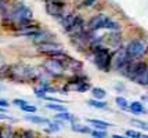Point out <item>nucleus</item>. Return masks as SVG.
I'll return each mask as SVG.
<instances>
[{
	"label": "nucleus",
	"instance_id": "nucleus-19",
	"mask_svg": "<svg viewBox=\"0 0 148 138\" xmlns=\"http://www.w3.org/2000/svg\"><path fill=\"white\" fill-rule=\"evenodd\" d=\"M91 91V95H93V98H97V99H104L107 97V91L101 88V87H91L90 88Z\"/></svg>",
	"mask_w": 148,
	"mask_h": 138
},
{
	"label": "nucleus",
	"instance_id": "nucleus-37",
	"mask_svg": "<svg viewBox=\"0 0 148 138\" xmlns=\"http://www.w3.org/2000/svg\"><path fill=\"white\" fill-rule=\"evenodd\" d=\"M4 90H6V87H4V86L0 83V91H4Z\"/></svg>",
	"mask_w": 148,
	"mask_h": 138
},
{
	"label": "nucleus",
	"instance_id": "nucleus-17",
	"mask_svg": "<svg viewBox=\"0 0 148 138\" xmlns=\"http://www.w3.org/2000/svg\"><path fill=\"white\" fill-rule=\"evenodd\" d=\"M56 119H61V120H64V122H69V123L76 122V116H75V115H72V113H69V112H66V111L57 112Z\"/></svg>",
	"mask_w": 148,
	"mask_h": 138
},
{
	"label": "nucleus",
	"instance_id": "nucleus-3",
	"mask_svg": "<svg viewBox=\"0 0 148 138\" xmlns=\"http://www.w3.org/2000/svg\"><path fill=\"white\" fill-rule=\"evenodd\" d=\"M126 50H127L130 59L133 61L143 59L148 53V41L145 39H133L127 43Z\"/></svg>",
	"mask_w": 148,
	"mask_h": 138
},
{
	"label": "nucleus",
	"instance_id": "nucleus-22",
	"mask_svg": "<svg viewBox=\"0 0 148 138\" xmlns=\"http://www.w3.org/2000/svg\"><path fill=\"white\" fill-rule=\"evenodd\" d=\"M71 90H75L77 92H84V91H87V90H90V86H89L87 80H86V82H82V83H77V84L72 86Z\"/></svg>",
	"mask_w": 148,
	"mask_h": 138
},
{
	"label": "nucleus",
	"instance_id": "nucleus-12",
	"mask_svg": "<svg viewBox=\"0 0 148 138\" xmlns=\"http://www.w3.org/2000/svg\"><path fill=\"white\" fill-rule=\"evenodd\" d=\"M25 120L31 122L33 124H39V126H45V124H49L50 120L47 118H43V116H36L35 113H28L25 116Z\"/></svg>",
	"mask_w": 148,
	"mask_h": 138
},
{
	"label": "nucleus",
	"instance_id": "nucleus-27",
	"mask_svg": "<svg viewBox=\"0 0 148 138\" xmlns=\"http://www.w3.org/2000/svg\"><path fill=\"white\" fill-rule=\"evenodd\" d=\"M8 68H10V66H7L6 62L0 58V76H3V75H4V76H8Z\"/></svg>",
	"mask_w": 148,
	"mask_h": 138
},
{
	"label": "nucleus",
	"instance_id": "nucleus-13",
	"mask_svg": "<svg viewBox=\"0 0 148 138\" xmlns=\"http://www.w3.org/2000/svg\"><path fill=\"white\" fill-rule=\"evenodd\" d=\"M87 105L91 106V108H96V109H100V111L108 109V102L104 101V99H97V98L89 99V101H87Z\"/></svg>",
	"mask_w": 148,
	"mask_h": 138
},
{
	"label": "nucleus",
	"instance_id": "nucleus-31",
	"mask_svg": "<svg viewBox=\"0 0 148 138\" xmlns=\"http://www.w3.org/2000/svg\"><path fill=\"white\" fill-rule=\"evenodd\" d=\"M97 3V0H83V7H93Z\"/></svg>",
	"mask_w": 148,
	"mask_h": 138
},
{
	"label": "nucleus",
	"instance_id": "nucleus-14",
	"mask_svg": "<svg viewBox=\"0 0 148 138\" xmlns=\"http://www.w3.org/2000/svg\"><path fill=\"white\" fill-rule=\"evenodd\" d=\"M129 111L134 115H143V113H147V109L143 102H138V101H134L129 105Z\"/></svg>",
	"mask_w": 148,
	"mask_h": 138
},
{
	"label": "nucleus",
	"instance_id": "nucleus-23",
	"mask_svg": "<svg viewBox=\"0 0 148 138\" xmlns=\"http://www.w3.org/2000/svg\"><path fill=\"white\" fill-rule=\"evenodd\" d=\"M121 24L118 22V21H114V20H110L108 21V24H107V31H121Z\"/></svg>",
	"mask_w": 148,
	"mask_h": 138
},
{
	"label": "nucleus",
	"instance_id": "nucleus-10",
	"mask_svg": "<svg viewBox=\"0 0 148 138\" xmlns=\"http://www.w3.org/2000/svg\"><path fill=\"white\" fill-rule=\"evenodd\" d=\"M110 20L111 18L108 17V15H105V14H98V15L93 17V18L89 21L87 28H89V31H91V32L103 31V29L107 28V24H108V21Z\"/></svg>",
	"mask_w": 148,
	"mask_h": 138
},
{
	"label": "nucleus",
	"instance_id": "nucleus-29",
	"mask_svg": "<svg viewBox=\"0 0 148 138\" xmlns=\"http://www.w3.org/2000/svg\"><path fill=\"white\" fill-rule=\"evenodd\" d=\"M46 94H47V91H46L45 88L40 86L39 88H35V95L38 97V98H42V99H45L46 98Z\"/></svg>",
	"mask_w": 148,
	"mask_h": 138
},
{
	"label": "nucleus",
	"instance_id": "nucleus-16",
	"mask_svg": "<svg viewBox=\"0 0 148 138\" xmlns=\"http://www.w3.org/2000/svg\"><path fill=\"white\" fill-rule=\"evenodd\" d=\"M86 122L91 124L94 128H101V130H107L108 127H111V123L108 122H104V120H98V119H86Z\"/></svg>",
	"mask_w": 148,
	"mask_h": 138
},
{
	"label": "nucleus",
	"instance_id": "nucleus-20",
	"mask_svg": "<svg viewBox=\"0 0 148 138\" xmlns=\"http://www.w3.org/2000/svg\"><path fill=\"white\" fill-rule=\"evenodd\" d=\"M46 108H47V109H50V111H54V112L66 111V108H65L64 105H61V102H53V101H47Z\"/></svg>",
	"mask_w": 148,
	"mask_h": 138
},
{
	"label": "nucleus",
	"instance_id": "nucleus-5",
	"mask_svg": "<svg viewBox=\"0 0 148 138\" xmlns=\"http://www.w3.org/2000/svg\"><path fill=\"white\" fill-rule=\"evenodd\" d=\"M130 61H133V59H130L129 54H127V50H126V47H118L115 51L112 53V61H111V69L112 71H116V72H121L125 66L129 64Z\"/></svg>",
	"mask_w": 148,
	"mask_h": 138
},
{
	"label": "nucleus",
	"instance_id": "nucleus-33",
	"mask_svg": "<svg viewBox=\"0 0 148 138\" xmlns=\"http://www.w3.org/2000/svg\"><path fill=\"white\" fill-rule=\"evenodd\" d=\"M0 120H13L8 115H6L4 112H0Z\"/></svg>",
	"mask_w": 148,
	"mask_h": 138
},
{
	"label": "nucleus",
	"instance_id": "nucleus-24",
	"mask_svg": "<svg viewBox=\"0 0 148 138\" xmlns=\"http://www.w3.org/2000/svg\"><path fill=\"white\" fill-rule=\"evenodd\" d=\"M90 135L97 137V138H105V137H108V133L105 131V130H101V128H96V130H91Z\"/></svg>",
	"mask_w": 148,
	"mask_h": 138
},
{
	"label": "nucleus",
	"instance_id": "nucleus-1",
	"mask_svg": "<svg viewBox=\"0 0 148 138\" xmlns=\"http://www.w3.org/2000/svg\"><path fill=\"white\" fill-rule=\"evenodd\" d=\"M39 76V71L28 64H14L8 68V76L11 80L17 83H26V82H36Z\"/></svg>",
	"mask_w": 148,
	"mask_h": 138
},
{
	"label": "nucleus",
	"instance_id": "nucleus-2",
	"mask_svg": "<svg viewBox=\"0 0 148 138\" xmlns=\"http://www.w3.org/2000/svg\"><path fill=\"white\" fill-rule=\"evenodd\" d=\"M93 54V62L94 65L101 71V72L110 73L111 69V61H112V51L110 50V47H105L104 44L93 47L90 50Z\"/></svg>",
	"mask_w": 148,
	"mask_h": 138
},
{
	"label": "nucleus",
	"instance_id": "nucleus-25",
	"mask_svg": "<svg viewBox=\"0 0 148 138\" xmlns=\"http://www.w3.org/2000/svg\"><path fill=\"white\" fill-rule=\"evenodd\" d=\"M14 134V130L11 127H1L0 128V137H13Z\"/></svg>",
	"mask_w": 148,
	"mask_h": 138
},
{
	"label": "nucleus",
	"instance_id": "nucleus-18",
	"mask_svg": "<svg viewBox=\"0 0 148 138\" xmlns=\"http://www.w3.org/2000/svg\"><path fill=\"white\" fill-rule=\"evenodd\" d=\"M71 128L75 133H80V134H90V133H91V130H90V127H89V126H86V124H77L76 122L71 123Z\"/></svg>",
	"mask_w": 148,
	"mask_h": 138
},
{
	"label": "nucleus",
	"instance_id": "nucleus-6",
	"mask_svg": "<svg viewBox=\"0 0 148 138\" xmlns=\"http://www.w3.org/2000/svg\"><path fill=\"white\" fill-rule=\"evenodd\" d=\"M43 71L53 77H61L65 75V72H68L62 62L56 57H47V59L43 62Z\"/></svg>",
	"mask_w": 148,
	"mask_h": 138
},
{
	"label": "nucleus",
	"instance_id": "nucleus-15",
	"mask_svg": "<svg viewBox=\"0 0 148 138\" xmlns=\"http://www.w3.org/2000/svg\"><path fill=\"white\" fill-rule=\"evenodd\" d=\"M47 126H49V128L45 130L46 133H57V131H60V130H62V127H64V120H61V119H57V120H54V122L50 120V123Z\"/></svg>",
	"mask_w": 148,
	"mask_h": 138
},
{
	"label": "nucleus",
	"instance_id": "nucleus-8",
	"mask_svg": "<svg viewBox=\"0 0 148 138\" xmlns=\"http://www.w3.org/2000/svg\"><path fill=\"white\" fill-rule=\"evenodd\" d=\"M54 57L62 62V65L66 68V71H71V72H73V73H79V72H82V69H83V64H82L80 61L69 57L68 54H65V51L64 53L57 54V55H54Z\"/></svg>",
	"mask_w": 148,
	"mask_h": 138
},
{
	"label": "nucleus",
	"instance_id": "nucleus-7",
	"mask_svg": "<svg viewBox=\"0 0 148 138\" xmlns=\"http://www.w3.org/2000/svg\"><path fill=\"white\" fill-rule=\"evenodd\" d=\"M36 50L47 57H54L60 53H64V46H61L60 43H56L53 40H45L36 44Z\"/></svg>",
	"mask_w": 148,
	"mask_h": 138
},
{
	"label": "nucleus",
	"instance_id": "nucleus-4",
	"mask_svg": "<svg viewBox=\"0 0 148 138\" xmlns=\"http://www.w3.org/2000/svg\"><path fill=\"white\" fill-rule=\"evenodd\" d=\"M31 20H33L32 10L28 6H24V4H19L15 8H13V11L8 14V17H7V21H10V24H13L14 27H17L19 24L31 21Z\"/></svg>",
	"mask_w": 148,
	"mask_h": 138
},
{
	"label": "nucleus",
	"instance_id": "nucleus-32",
	"mask_svg": "<svg viewBox=\"0 0 148 138\" xmlns=\"http://www.w3.org/2000/svg\"><path fill=\"white\" fill-rule=\"evenodd\" d=\"M13 104H14V105H17V106H22V105H25V104H28V101L17 98V99H14V101H13Z\"/></svg>",
	"mask_w": 148,
	"mask_h": 138
},
{
	"label": "nucleus",
	"instance_id": "nucleus-28",
	"mask_svg": "<svg viewBox=\"0 0 148 138\" xmlns=\"http://www.w3.org/2000/svg\"><path fill=\"white\" fill-rule=\"evenodd\" d=\"M132 124L137 126V127H140V128H143V130H148V123H147V122H143V120H136V119H133V120H132Z\"/></svg>",
	"mask_w": 148,
	"mask_h": 138
},
{
	"label": "nucleus",
	"instance_id": "nucleus-35",
	"mask_svg": "<svg viewBox=\"0 0 148 138\" xmlns=\"http://www.w3.org/2000/svg\"><path fill=\"white\" fill-rule=\"evenodd\" d=\"M6 10V1L4 0H0V11Z\"/></svg>",
	"mask_w": 148,
	"mask_h": 138
},
{
	"label": "nucleus",
	"instance_id": "nucleus-11",
	"mask_svg": "<svg viewBox=\"0 0 148 138\" xmlns=\"http://www.w3.org/2000/svg\"><path fill=\"white\" fill-rule=\"evenodd\" d=\"M104 41L116 50L118 47H121V31H110V33L104 37Z\"/></svg>",
	"mask_w": 148,
	"mask_h": 138
},
{
	"label": "nucleus",
	"instance_id": "nucleus-34",
	"mask_svg": "<svg viewBox=\"0 0 148 138\" xmlns=\"http://www.w3.org/2000/svg\"><path fill=\"white\" fill-rule=\"evenodd\" d=\"M0 106L1 108H8L10 104H8V101H6V99H0Z\"/></svg>",
	"mask_w": 148,
	"mask_h": 138
},
{
	"label": "nucleus",
	"instance_id": "nucleus-21",
	"mask_svg": "<svg viewBox=\"0 0 148 138\" xmlns=\"http://www.w3.org/2000/svg\"><path fill=\"white\" fill-rule=\"evenodd\" d=\"M115 102H116V105L119 106L121 109H123V111H129V105H130V104H129V101L125 98V97H121V95H119V97H116Z\"/></svg>",
	"mask_w": 148,
	"mask_h": 138
},
{
	"label": "nucleus",
	"instance_id": "nucleus-9",
	"mask_svg": "<svg viewBox=\"0 0 148 138\" xmlns=\"http://www.w3.org/2000/svg\"><path fill=\"white\" fill-rule=\"evenodd\" d=\"M46 11L51 15L53 18L60 20L65 14V4L62 0H47L46 3Z\"/></svg>",
	"mask_w": 148,
	"mask_h": 138
},
{
	"label": "nucleus",
	"instance_id": "nucleus-26",
	"mask_svg": "<svg viewBox=\"0 0 148 138\" xmlns=\"http://www.w3.org/2000/svg\"><path fill=\"white\" fill-rule=\"evenodd\" d=\"M19 108H21V111H24L25 113H36V112H38V108H36L35 105H31L29 102L25 104V105L19 106Z\"/></svg>",
	"mask_w": 148,
	"mask_h": 138
},
{
	"label": "nucleus",
	"instance_id": "nucleus-36",
	"mask_svg": "<svg viewBox=\"0 0 148 138\" xmlns=\"http://www.w3.org/2000/svg\"><path fill=\"white\" fill-rule=\"evenodd\" d=\"M115 88H116V90H121V91H122L125 87H123V86H115Z\"/></svg>",
	"mask_w": 148,
	"mask_h": 138
},
{
	"label": "nucleus",
	"instance_id": "nucleus-30",
	"mask_svg": "<svg viewBox=\"0 0 148 138\" xmlns=\"http://www.w3.org/2000/svg\"><path fill=\"white\" fill-rule=\"evenodd\" d=\"M125 135H126V137H134V138L144 137V134H143V133L134 131V130H126V131H125Z\"/></svg>",
	"mask_w": 148,
	"mask_h": 138
}]
</instances>
